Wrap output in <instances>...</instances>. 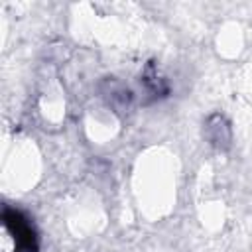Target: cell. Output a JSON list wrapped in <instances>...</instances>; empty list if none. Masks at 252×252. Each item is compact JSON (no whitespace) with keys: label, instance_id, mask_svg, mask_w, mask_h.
Wrapping results in <instances>:
<instances>
[{"label":"cell","instance_id":"obj_1","mask_svg":"<svg viewBox=\"0 0 252 252\" xmlns=\"http://www.w3.org/2000/svg\"><path fill=\"white\" fill-rule=\"evenodd\" d=\"M4 222H6L8 230L12 232V236H14V240H16L18 252H35V250H37V236H35V230H33L32 222H30L20 211L6 209V211H4Z\"/></svg>","mask_w":252,"mask_h":252},{"label":"cell","instance_id":"obj_2","mask_svg":"<svg viewBox=\"0 0 252 252\" xmlns=\"http://www.w3.org/2000/svg\"><path fill=\"white\" fill-rule=\"evenodd\" d=\"M213 118H215L217 124H213V120H209V130H211V132L215 130V136H211L209 140H211V144H215L217 148H224V146H228V142H230L228 126H226V122H224L220 116H213Z\"/></svg>","mask_w":252,"mask_h":252}]
</instances>
